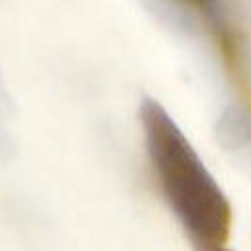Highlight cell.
<instances>
[{
    "label": "cell",
    "instance_id": "2",
    "mask_svg": "<svg viewBox=\"0 0 251 251\" xmlns=\"http://www.w3.org/2000/svg\"><path fill=\"white\" fill-rule=\"evenodd\" d=\"M188 2H192V4H196L200 8H206V10H212L216 6V0H188Z\"/></svg>",
    "mask_w": 251,
    "mask_h": 251
},
{
    "label": "cell",
    "instance_id": "1",
    "mask_svg": "<svg viewBox=\"0 0 251 251\" xmlns=\"http://www.w3.org/2000/svg\"><path fill=\"white\" fill-rule=\"evenodd\" d=\"M149 163L173 216L198 251H226L231 206L171 114L153 98L139 108Z\"/></svg>",
    "mask_w": 251,
    "mask_h": 251
}]
</instances>
